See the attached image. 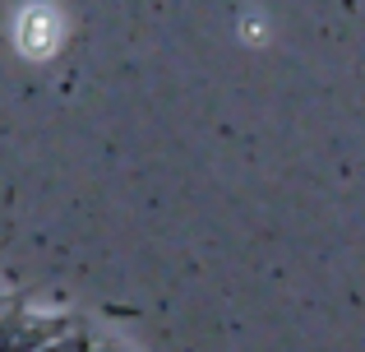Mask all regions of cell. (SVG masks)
<instances>
[{
    "mask_svg": "<svg viewBox=\"0 0 365 352\" xmlns=\"http://www.w3.org/2000/svg\"><path fill=\"white\" fill-rule=\"evenodd\" d=\"M51 334L33 329L28 320H0V352H37Z\"/></svg>",
    "mask_w": 365,
    "mask_h": 352,
    "instance_id": "1",
    "label": "cell"
},
{
    "mask_svg": "<svg viewBox=\"0 0 365 352\" xmlns=\"http://www.w3.org/2000/svg\"><path fill=\"white\" fill-rule=\"evenodd\" d=\"M37 352H88V343H83V338H65L61 334V338H46Z\"/></svg>",
    "mask_w": 365,
    "mask_h": 352,
    "instance_id": "2",
    "label": "cell"
}]
</instances>
